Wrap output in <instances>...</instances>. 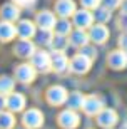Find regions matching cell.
Wrapping results in <instances>:
<instances>
[{"mask_svg": "<svg viewBox=\"0 0 127 129\" xmlns=\"http://www.w3.org/2000/svg\"><path fill=\"white\" fill-rule=\"evenodd\" d=\"M92 20H94V15L87 12V10H82V12H77L74 15V22L79 29H85V27H90L92 24Z\"/></svg>", "mask_w": 127, "mask_h": 129, "instance_id": "52a82bcc", "label": "cell"}, {"mask_svg": "<svg viewBox=\"0 0 127 129\" xmlns=\"http://www.w3.org/2000/svg\"><path fill=\"white\" fill-rule=\"evenodd\" d=\"M17 7H14V5H4V9H2V17L4 19H7V20H14V19H17Z\"/></svg>", "mask_w": 127, "mask_h": 129, "instance_id": "44dd1931", "label": "cell"}, {"mask_svg": "<svg viewBox=\"0 0 127 129\" xmlns=\"http://www.w3.org/2000/svg\"><path fill=\"white\" fill-rule=\"evenodd\" d=\"M32 62H33V67H37L38 71H49L52 66V59L49 54L45 52H37V54H33V59H32Z\"/></svg>", "mask_w": 127, "mask_h": 129, "instance_id": "7a4b0ae2", "label": "cell"}, {"mask_svg": "<svg viewBox=\"0 0 127 129\" xmlns=\"http://www.w3.org/2000/svg\"><path fill=\"white\" fill-rule=\"evenodd\" d=\"M19 5H22V7H28V5H32L35 0H15Z\"/></svg>", "mask_w": 127, "mask_h": 129, "instance_id": "83f0119b", "label": "cell"}, {"mask_svg": "<svg viewBox=\"0 0 127 129\" xmlns=\"http://www.w3.org/2000/svg\"><path fill=\"white\" fill-rule=\"evenodd\" d=\"M57 12L62 15V17H69L75 12V4L72 0H59L57 2Z\"/></svg>", "mask_w": 127, "mask_h": 129, "instance_id": "5bb4252c", "label": "cell"}, {"mask_svg": "<svg viewBox=\"0 0 127 129\" xmlns=\"http://www.w3.org/2000/svg\"><path fill=\"white\" fill-rule=\"evenodd\" d=\"M99 124L104 126V127H110L117 122V114H115V111L112 109H102L99 112Z\"/></svg>", "mask_w": 127, "mask_h": 129, "instance_id": "5b68a950", "label": "cell"}, {"mask_svg": "<svg viewBox=\"0 0 127 129\" xmlns=\"http://www.w3.org/2000/svg\"><path fill=\"white\" fill-rule=\"evenodd\" d=\"M24 122L28 127H38V126L42 124V112L37 109H30L24 116Z\"/></svg>", "mask_w": 127, "mask_h": 129, "instance_id": "ba28073f", "label": "cell"}, {"mask_svg": "<svg viewBox=\"0 0 127 129\" xmlns=\"http://www.w3.org/2000/svg\"><path fill=\"white\" fill-rule=\"evenodd\" d=\"M120 45H122V47H124V49L127 50V34L120 37Z\"/></svg>", "mask_w": 127, "mask_h": 129, "instance_id": "f1b7e54d", "label": "cell"}, {"mask_svg": "<svg viewBox=\"0 0 127 129\" xmlns=\"http://www.w3.org/2000/svg\"><path fill=\"white\" fill-rule=\"evenodd\" d=\"M84 99H85V97L82 96V94H79V92H74L70 97H67V101H69V106H70V109H77V107H82V106H84Z\"/></svg>", "mask_w": 127, "mask_h": 129, "instance_id": "ffe728a7", "label": "cell"}, {"mask_svg": "<svg viewBox=\"0 0 127 129\" xmlns=\"http://www.w3.org/2000/svg\"><path fill=\"white\" fill-rule=\"evenodd\" d=\"M84 111L87 114H99L102 111V101L99 99L97 96H90L87 99H84Z\"/></svg>", "mask_w": 127, "mask_h": 129, "instance_id": "277c9868", "label": "cell"}, {"mask_svg": "<svg viewBox=\"0 0 127 129\" xmlns=\"http://www.w3.org/2000/svg\"><path fill=\"white\" fill-rule=\"evenodd\" d=\"M70 67H72V71L77 72V74H84V72L89 71V67H90V57H87L85 54L80 52L79 55H75L72 59Z\"/></svg>", "mask_w": 127, "mask_h": 129, "instance_id": "6da1fadb", "label": "cell"}, {"mask_svg": "<svg viewBox=\"0 0 127 129\" xmlns=\"http://www.w3.org/2000/svg\"><path fill=\"white\" fill-rule=\"evenodd\" d=\"M24 104H25V99L20 94H9V96L5 97V106L7 107H10L12 111H20L22 107H24Z\"/></svg>", "mask_w": 127, "mask_h": 129, "instance_id": "8fae6325", "label": "cell"}, {"mask_svg": "<svg viewBox=\"0 0 127 129\" xmlns=\"http://www.w3.org/2000/svg\"><path fill=\"white\" fill-rule=\"evenodd\" d=\"M15 74H17V77L22 82H30L35 77V69H33V66L24 64V66H19V69L15 71Z\"/></svg>", "mask_w": 127, "mask_h": 129, "instance_id": "30bf717a", "label": "cell"}, {"mask_svg": "<svg viewBox=\"0 0 127 129\" xmlns=\"http://www.w3.org/2000/svg\"><path fill=\"white\" fill-rule=\"evenodd\" d=\"M15 52L22 57H30L33 54V42L30 40H20V44L15 45Z\"/></svg>", "mask_w": 127, "mask_h": 129, "instance_id": "2e32d148", "label": "cell"}, {"mask_svg": "<svg viewBox=\"0 0 127 129\" xmlns=\"http://www.w3.org/2000/svg\"><path fill=\"white\" fill-rule=\"evenodd\" d=\"M37 24L40 25V29H45V30H50L54 25H55V17L54 14L50 12H40L37 17Z\"/></svg>", "mask_w": 127, "mask_h": 129, "instance_id": "7c38bea8", "label": "cell"}, {"mask_svg": "<svg viewBox=\"0 0 127 129\" xmlns=\"http://www.w3.org/2000/svg\"><path fill=\"white\" fill-rule=\"evenodd\" d=\"M109 64L114 67V69H122L127 66V54L122 50H115V52L110 54L109 57Z\"/></svg>", "mask_w": 127, "mask_h": 129, "instance_id": "9c48e42d", "label": "cell"}, {"mask_svg": "<svg viewBox=\"0 0 127 129\" xmlns=\"http://www.w3.org/2000/svg\"><path fill=\"white\" fill-rule=\"evenodd\" d=\"M59 121H60V124L64 126V127L72 129V127H75V126L79 124V116L74 112V109H67L59 116Z\"/></svg>", "mask_w": 127, "mask_h": 129, "instance_id": "3957f363", "label": "cell"}, {"mask_svg": "<svg viewBox=\"0 0 127 129\" xmlns=\"http://www.w3.org/2000/svg\"><path fill=\"white\" fill-rule=\"evenodd\" d=\"M19 34L22 37H33L35 35V27L30 20H22L19 25Z\"/></svg>", "mask_w": 127, "mask_h": 129, "instance_id": "e0dca14e", "label": "cell"}, {"mask_svg": "<svg viewBox=\"0 0 127 129\" xmlns=\"http://www.w3.org/2000/svg\"><path fill=\"white\" fill-rule=\"evenodd\" d=\"M122 129H127V124H124V127H122Z\"/></svg>", "mask_w": 127, "mask_h": 129, "instance_id": "4dcf8cb0", "label": "cell"}, {"mask_svg": "<svg viewBox=\"0 0 127 129\" xmlns=\"http://www.w3.org/2000/svg\"><path fill=\"white\" fill-rule=\"evenodd\" d=\"M87 40H89V37H87V34L84 32V29H77L75 32L72 34V44L77 45V47L87 45Z\"/></svg>", "mask_w": 127, "mask_h": 129, "instance_id": "ac0fdd59", "label": "cell"}, {"mask_svg": "<svg viewBox=\"0 0 127 129\" xmlns=\"http://www.w3.org/2000/svg\"><path fill=\"white\" fill-rule=\"evenodd\" d=\"M50 59H52V67H54L57 72L65 71V67H67V57H65V54H64V52L57 50V52L52 54Z\"/></svg>", "mask_w": 127, "mask_h": 129, "instance_id": "4fadbf2b", "label": "cell"}, {"mask_svg": "<svg viewBox=\"0 0 127 129\" xmlns=\"http://www.w3.org/2000/svg\"><path fill=\"white\" fill-rule=\"evenodd\" d=\"M122 10H124V15H127V0L122 2Z\"/></svg>", "mask_w": 127, "mask_h": 129, "instance_id": "f546056e", "label": "cell"}, {"mask_svg": "<svg viewBox=\"0 0 127 129\" xmlns=\"http://www.w3.org/2000/svg\"><path fill=\"white\" fill-rule=\"evenodd\" d=\"M47 99L50 101L52 104H60V102L67 101V92H65L64 87L55 86V87H52L50 91L47 92Z\"/></svg>", "mask_w": 127, "mask_h": 129, "instance_id": "8992f818", "label": "cell"}, {"mask_svg": "<svg viewBox=\"0 0 127 129\" xmlns=\"http://www.w3.org/2000/svg\"><path fill=\"white\" fill-rule=\"evenodd\" d=\"M50 45L55 49V50H59V49H64V47H65L67 42H65V39L59 34V37H55V39H52V40H50Z\"/></svg>", "mask_w": 127, "mask_h": 129, "instance_id": "cb8c5ba5", "label": "cell"}, {"mask_svg": "<svg viewBox=\"0 0 127 129\" xmlns=\"http://www.w3.org/2000/svg\"><path fill=\"white\" fill-rule=\"evenodd\" d=\"M15 34H17V30H15L14 25H10L9 22H7V24H5V22L0 24V39H4V40L7 39V40H10Z\"/></svg>", "mask_w": 127, "mask_h": 129, "instance_id": "d6986e66", "label": "cell"}, {"mask_svg": "<svg viewBox=\"0 0 127 129\" xmlns=\"http://www.w3.org/2000/svg\"><path fill=\"white\" fill-rule=\"evenodd\" d=\"M12 87H14L12 79H9V77H0V92H9V91H12Z\"/></svg>", "mask_w": 127, "mask_h": 129, "instance_id": "603a6c76", "label": "cell"}, {"mask_svg": "<svg viewBox=\"0 0 127 129\" xmlns=\"http://www.w3.org/2000/svg\"><path fill=\"white\" fill-rule=\"evenodd\" d=\"M57 32L60 34V35H64V34H69V32H70V24H69L67 20H60V24H59V29H57Z\"/></svg>", "mask_w": 127, "mask_h": 129, "instance_id": "d4e9b609", "label": "cell"}, {"mask_svg": "<svg viewBox=\"0 0 127 129\" xmlns=\"http://www.w3.org/2000/svg\"><path fill=\"white\" fill-rule=\"evenodd\" d=\"M82 4H84L87 9H95V7H99L100 0H82Z\"/></svg>", "mask_w": 127, "mask_h": 129, "instance_id": "4316f807", "label": "cell"}, {"mask_svg": "<svg viewBox=\"0 0 127 129\" xmlns=\"http://www.w3.org/2000/svg\"><path fill=\"white\" fill-rule=\"evenodd\" d=\"M100 2H102V5L105 7V9H109V10L115 9V7H119V5L122 4L120 0H100Z\"/></svg>", "mask_w": 127, "mask_h": 129, "instance_id": "484cf974", "label": "cell"}, {"mask_svg": "<svg viewBox=\"0 0 127 129\" xmlns=\"http://www.w3.org/2000/svg\"><path fill=\"white\" fill-rule=\"evenodd\" d=\"M14 126V116L9 112H2L0 114V127L2 129H10Z\"/></svg>", "mask_w": 127, "mask_h": 129, "instance_id": "7402d4cb", "label": "cell"}, {"mask_svg": "<svg viewBox=\"0 0 127 129\" xmlns=\"http://www.w3.org/2000/svg\"><path fill=\"white\" fill-rule=\"evenodd\" d=\"M90 37H92V40H95L97 44H102L107 40L109 37V30L104 27V25H94L92 27V30H90Z\"/></svg>", "mask_w": 127, "mask_h": 129, "instance_id": "9a60e30c", "label": "cell"}]
</instances>
